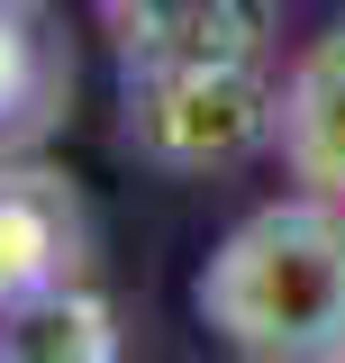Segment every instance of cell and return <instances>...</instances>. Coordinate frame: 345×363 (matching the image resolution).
<instances>
[{"instance_id": "cell-1", "label": "cell", "mask_w": 345, "mask_h": 363, "mask_svg": "<svg viewBox=\"0 0 345 363\" xmlns=\"http://www.w3.org/2000/svg\"><path fill=\"white\" fill-rule=\"evenodd\" d=\"M191 300L236 363H345V200H263L209 245Z\"/></svg>"}, {"instance_id": "cell-2", "label": "cell", "mask_w": 345, "mask_h": 363, "mask_svg": "<svg viewBox=\"0 0 345 363\" xmlns=\"http://www.w3.org/2000/svg\"><path fill=\"white\" fill-rule=\"evenodd\" d=\"M273 55H128V145L172 173H209L273 145Z\"/></svg>"}, {"instance_id": "cell-3", "label": "cell", "mask_w": 345, "mask_h": 363, "mask_svg": "<svg viewBox=\"0 0 345 363\" xmlns=\"http://www.w3.org/2000/svg\"><path fill=\"white\" fill-rule=\"evenodd\" d=\"M273 155L300 191L345 200V28L309 37L282 64V109H273Z\"/></svg>"}, {"instance_id": "cell-4", "label": "cell", "mask_w": 345, "mask_h": 363, "mask_svg": "<svg viewBox=\"0 0 345 363\" xmlns=\"http://www.w3.org/2000/svg\"><path fill=\"white\" fill-rule=\"evenodd\" d=\"M73 255H82L73 191L55 173H0V309L45 281H73Z\"/></svg>"}, {"instance_id": "cell-5", "label": "cell", "mask_w": 345, "mask_h": 363, "mask_svg": "<svg viewBox=\"0 0 345 363\" xmlns=\"http://www.w3.org/2000/svg\"><path fill=\"white\" fill-rule=\"evenodd\" d=\"M0 363H119V318L82 281H45L0 309Z\"/></svg>"}, {"instance_id": "cell-6", "label": "cell", "mask_w": 345, "mask_h": 363, "mask_svg": "<svg viewBox=\"0 0 345 363\" xmlns=\"http://www.w3.org/2000/svg\"><path fill=\"white\" fill-rule=\"evenodd\" d=\"M64 91V45L37 0H0V136L37 128Z\"/></svg>"}]
</instances>
